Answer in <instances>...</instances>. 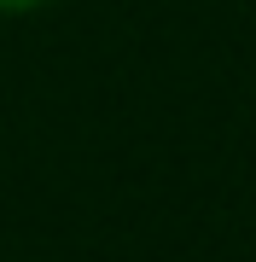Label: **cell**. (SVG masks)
<instances>
[{"label": "cell", "instance_id": "1", "mask_svg": "<svg viewBox=\"0 0 256 262\" xmlns=\"http://www.w3.org/2000/svg\"><path fill=\"white\" fill-rule=\"evenodd\" d=\"M41 6H53V0H0V12H41Z\"/></svg>", "mask_w": 256, "mask_h": 262}]
</instances>
